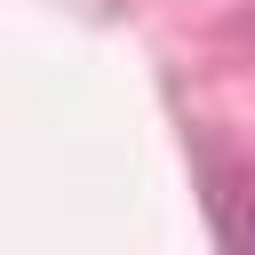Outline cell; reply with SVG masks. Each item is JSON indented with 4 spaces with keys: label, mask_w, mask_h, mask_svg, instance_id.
I'll return each instance as SVG.
<instances>
[]
</instances>
